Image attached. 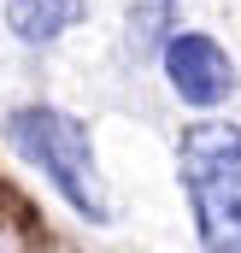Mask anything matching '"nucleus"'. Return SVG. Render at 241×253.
Masks as SVG:
<instances>
[{
	"label": "nucleus",
	"instance_id": "7ed1b4c3",
	"mask_svg": "<svg viewBox=\"0 0 241 253\" xmlns=\"http://www.w3.org/2000/svg\"><path fill=\"white\" fill-rule=\"evenodd\" d=\"M165 77H171L177 100H188V106H218V100H230V88H236L230 53H224L212 36H200V30L171 36V47H165Z\"/></svg>",
	"mask_w": 241,
	"mask_h": 253
},
{
	"label": "nucleus",
	"instance_id": "f03ea898",
	"mask_svg": "<svg viewBox=\"0 0 241 253\" xmlns=\"http://www.w3.org/2000/svg\"><path fill=\"white\" fill-rule=\"evenodd\" d=\"M194 236L206 253H241V124H194L177 147Z\"/></svg>",
	"mask_w": 241,
	"mask_h": 253
},
{
	"label": "nucleus",
	"instance_id": "f257e3e1",
	"mask_svg": "<svg viewBox=\"0 0 241 253\" xmlns=\"http://www.w3.org/2000/svg\"><path fill=\"white\" fill-rule=\"evenodd\" d=\"M0 129H6L12 153L30 159L82 224H106L112 218V200H106L100 165H94V141H88L82 118H71V112L47 106V100H30V106H12Z\"/></svg>",
	"mask_w": 241,
	"mask_h": 253
},
{
	"label": "nucleus",
	"instance_id": "39448f33",
	"mask_svg": "<svg viewBox=\"0 0 241 253\" xmlns=\"http://www.w3.org/2000/svg\"><path fill=\"white\" fill-rule=\"evenodd\" d=\"M171 18H177V0H135L129 6V24H123V42L135 59H165L171 47Z\"/></svg>",
	"mask_w": 241,
	"mask_h": 253
},
{
	"label": "nucleus",
	"instance_id": "20e7f679",
	"mask_svg": "<svg viewBox=\"0 0 241 253\" xmlns=\"http://www.w3.org/2000/svg\"><path fill=\"white\" fill-rule=\"evenodd\" d=\"M77 24H82V0H6V30L30 47L59 42Z\"/></svg>",
	"mask_w": 241,
	"mask_h": 253
}]
</instances>
